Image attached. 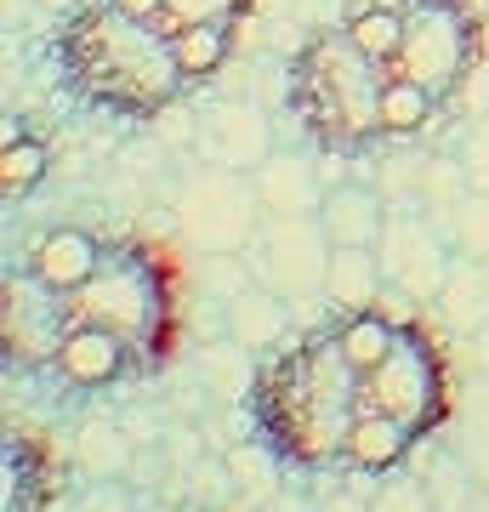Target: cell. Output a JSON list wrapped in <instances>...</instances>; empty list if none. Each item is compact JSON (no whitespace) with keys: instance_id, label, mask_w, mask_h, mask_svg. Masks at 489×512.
I'll return each mask as SVG.
<instances>
[{"instance_id":"cell-10","label":"cell","mask_w":489,"mask_h":512,"mask_svg":"<svg viewBox=\"0 0 489 512\" xmlns=\"http://www.w3.org/2000/svg\"><path fill=\"white\" fill-rule=\"evenodd\" d=\"M194 148L205 165H228V171H262V160L273 154V126L262 103L251 97H222L200 114L194 126Z\"/></svg>"},{"instance_id":"cell-2","label":"cell","mask_w":489,"mask_h":512,"mask_svg":"<svg viewBox=\"0 0 489 512\" xmlns=\"http://www.w3.org/2000/svg\"><path fill=\"white\" fill-rule=\"evenodd\" d=\"M57 57H63L69 86L86 103L109 114H131V120H148V114H160L165 103H177L188 92V74L177 63L171 35L160 23L120 12L114 0L80 12L57 40Z\"/></svg>"},{"instance_id":"cell-20","label":"cell","mask_w":489,"mask_h":512,"mask_svg":"<svg viewBox=\"0 0 489 512\" xmlns=\"http://www.w3.org/2000/svg\"><path fill=\"white\" fill-rule=\"evenodd\" d=\"M455 456L478 490H489V382L478 376V393L455 410Z\"/></svg>"},{"instance_id":"cell-11","label":"cell","mask_w":489,"mask_h":512,"mask_svg":"<svg viewBox=\"0 0 489 512\" xmlns=\"http://www.w3.org/2000/svg\"><path fill=\"white\" fill-rule=\"evenodd\" d=\"M52 365L69 387H109L137 365V348L120 342L114 330L86 325V319H63V336L52 348Z\"/></svg>"},{"instance_id":"cell-14","label":"cell","mask_w":489,"mask_h":512,"mask_svg":"<svg viewBox=\"0 0 489 512\" xmlns=\"http://www.w3.org/2000/svg\"><path fill=\"white\" fill-rule=\"evenodd\" d=\"M427 313H433V319L450 330V336L472 342V336L489 325V262L455 256L450 274H444V285H438V296H433V308H427Z\"/></svg>"},{"instance_id":"cell-6","label":"cell","mask_w":489,"mask_h":512,"mask_svg":"<svg viewBox=\"0 0 489 512\" xmlns=\"http://www.w3.org/2000/svg\"><path fill=\"white\" fill-rule=\"evenodd\" d=\"M364 410H381V416L404 421L416 439L438 433L455 416V387H450L444 348L421 325L399 330L393 353L376 370H364Z\"/></svg>"},{"instance_id":"cell-13","label":"cell","mask_w":489,"mask_h":512,"mask_svg":"<svg viewBox=\"0 0 489 512\" xmlns=\"http://www.w3.org/2000/svg\"><path fill=\"white\" fill-rule=\"evenodd\" d=\"M251 177L268 217H319V205H325V183H319L313 160H302V154H279L273 148L262 160V171H251Z\"/></svg>"},{"instance_id":"cell-9","label":"cell","mask_w":489,"mask_h":512,"mask_svg":"<svg viewBox=\"0 0 489 512\" xmlns=\"http://www.w3.org/2000/svg\"><path fill=\"white\" fill-rule=\"evenodd\" d=\"M376 262H381V279H387V291L410 296V302H421V308H433L438 285H444V274H450L455 262V245L450 234H444V222L433 217V211H416V205H393V217H387V228H381L376 239Z\"/></svg>"},{"instance_id":"cell-5","label":"cell","mask_w":489,"mask_h":512,"mask_svg":"<svg viewBox=\"0 0 489 512\" xmlns=\"http://www.w3.org/2000/svg\"><path fill=\"white\" fill-rule=\"evenodd\" d=\"M63 319L103 325L137 353H154L165 342V319H171V274L143 245H103L97 274L74 296H63Z\"/></svg>"},{"instance_id":"cell-7","label":"cell","mask_w":489,"mask_h":512,"mask_svg":"<svg viewBox=\"0 0 489 512\" xmlns=\"http://www.w3.org/2000/svg\"><path fill=\"white\" fill-rule=\"evenodd\" d=\"M177 228L188 234V245H200L211 256H245L256 228H262V194H256L251 171H228V165H205L188 171L177 188Z\"/></svg>"},{"instance_id":"cell-12","label":"cell","mask_w":489,"mask_h":512,"mask_svg":"<svg viewBox=\"0 0 489 512\" xmlns=\"http://www.w3.org/2000/svg\"><path fill=\"white\" fill-rule=\"evenodd\" d=\"M103 262V245L86 234V228H52L40 234V245L29 251V279H35L46 296H74L97 274Z\"/></svg>"},{"instance_id":"cell-27","label":"cell","mask_w":489,"mask_h":512,"mask_svg":"<svg viewBox=\"0 0 489 512\" xmlns=\"http://www.w3.org/2000/svg\"><path fill=\"white\" fill-rule=\"evenodd\" d=\"M319 512H370V501H364V495L336 490V495H325V501H319Z\"/></svg>"},{"instance_id":"cell-26","label":"cell","mask_w":489,"mask_h":512,"mask_svg":"<svg viewBox=\"0 0 489 512\" xmlns=\"http://www.w3.org/2000/svg\"><path fill=\"white\" fill-rule=\"evenodd\" d=\"M370 512H438V507H433V495L421 490V484L393 478V484H381V490L370 495Z\"/></svg>"},{"instance_id":"cell-24","label":"cell","mask_w":489,"mask_h":512,"mask_svg":"<svg viewBox=\"0 0 489 512\" xmlns=\"http://www.w3.org/2000/svg\"><path fill=\"white\" fill-rule=\"evenodd\" d=\"M40 177H46V148L35 137H6V154H0V188H6V200L29 194Z\"/></svg>"},{"instance_id":"cell-22","label":"cell","mask_w":489,"mask_h":512,"mask_svg":"<svg viewBox=\"0 0 489 512\" xmlns=\"http://www.w3.org/2000/svg\"><path fill=\"white\" fill-rule=\"evenodd\" d=\"M171 46H177V63H182V74H188V86H194V80H205L211 69H222V57H228V46H234V29H222V23L177 29Z\"/></svg>"},{"instance_id":"cell-31","label":"cell","mask_w":489,"mask_h":512,"mask_svg":"<svg viewBox=\"0 0 489 512\" xmlns=\"http://www.w3.org/2000/svg\"><path fill=\"white\" fill-rule=\"evenodd\" d=\"M353 6H359V0H353Z\"/></svg>"},{"instance_id":"cell-17","label":"cell","mask_w":489,"mask_h":512,"mask_svg":"<svg viewBox=\"0 0 489 512\" xmlns=\"http://www.w3.org/2000/svg\"><path fill=\"white\" fill-rule=\"evenodd\" d=\"M228 330H234L239 348H251V353L285 348L290 342V302L262 291V285H251V291H239L228 302Z\"/></svg>"},{"instance_id":"cell-8","label":"cell","mask_w":489,"mask_h":512,"mask_svg":"<svg viewBox=\"0 0 489 512\" xmlns=\"http://www.w3.org/2000/svg\"><path fill=\"white\" fill-rule=\"evenodd\" d=\"M330 256H336V239L325 234L319 217H262L245 251V268L262 291L285 296V302H313L325 296Z\"/></svg>"},{"instance_id":"cell-4","label":"cell","mask_w":489,"mask_h":512,"mask_svg":"<svg viewBox=\"0 0 489 512\" xmlns=\"http://www.w3.org/2000/svg\"><path fill=\"white\" fill-rule=\"evenodd\" d=\"M404 40L387 63V86H410L433 109H450L478 80L484 63V6L489 0H399Z\"/></svg>"},{"instance_id":"cell-28","label":"cell","mask_w":489,"mask_h":512,"mask_svg":"<svg viewBox=\"0 0 489 512\" xmlns=\"http://www.w3.org/2000/svg\"><path fill=\"white\" fill-rule=\"evenodd\" d=\"M120 12H131V18H143V23H160V12H165V0H114Z\"/></svg>"},{"instance_id":"cell-30","label":"cell","mask_w":489,"mask_h":512,"mask_svg":"<svg viewBox=\"0 0 489 512\" xmlns=\"http://www.w3.org/2000/svg\"><path fill=\"white\" fill-rule=\"evenodd\" d=\"M40 6H52V12H69V6H80V0H40Z\"/></svg>"},{"instance_id":"cell-15","label":"cell","mask_w":489,"mask_h":512,"mask_svg":"<svg viewBox=\"0 0 489 512\" xmlns=\"http://www.w3.org/2000/svg\"><path fill=\"white\" fill-rule=\"evenodd\" d=\"M387 217H393V205L376 183H330L325 205H319V222L336 245H376Z\"/></svg>"},{"instance_id":"cell-25","label":"cell","mask_w":489,"mask_h":512,"mask_svg":"<svg viewBox=\"0 0 489 512\" xmlns=\"http://www.w3.org/2000/svg\"><path fill=\"white\" fill-rule=\"evenodd\" d=\"M455 165H461L467 188H489V109L467 120L461 143H455Z\"/></svg>"},{"instance_id":"cell-16","label":"cell","mask_w":489,"mask_h":512,"mask_svg":"<svg viewBox=\"0 0 489 512\" xmlns=\"http://www.w3.org/2000/svg\"><path fill=\"white\" fill-rule=\"evenodd\" d=\"M387 279H381V262H376V245H336L330 256V279H325V302L336 313H359V308H376Z\"/></svg>"},{"instance_id":"cell-3","label":"cell","mask_w":489,"mask_h":512,"mask_svg":"<svg viewBox=\"0 0 489 512\" xmlns=\"http://www.w3.org/2000/svg\"><path fill=\"white\" fill-rule=\"evenodd\" d=\"M290 109L319 148L359 154L387 137V69L347 29H319L290 63Z\"/></svg>"},{"instance_id":"cell-1","label":"cell","mask_w":489,"mask_h":512,"mask_svg":"<svg viewBox=\"0 0 489 512\" xmlns=\"http://www.w3.org/2000/svg\"><path fill=\"white\" fill-rule=\"evenodd\" d=\"M256 433L290 467H336L364 416V376L336 342V325L273 348L251 387Z\"/></svg>"},{"instance_id":"cell-21","label":"cell","mask_w":489,"mask_h":512,"mask_svg":"<svg viewBox=\"0 0 489 512\" xmlns=\"http://www.w3.org/2000/svg\"><path fill=\"white\" fill-rule=\"evenodd\" d=\"M438 222H444L455 256L489 262V188H467V194H461V200H455Z\"/></svg>"},{"instance_id":"cell-18","label":"cell","mask_w":489,"mask_h":512,"mask_svg":"<svg viewBox=\"0 0 489 512\" xmlns=\"http://www.w3.org/2000/svg\"><path fill=\"white\" fill-rule=\"evenodd\" d=\"M410 444H416V433L404 421L381 416V410H364L359 427H353V439H347L342 467H353V473H393V467H404Z\"/></svg>"},{"instance_id":"cell-29","label":"cell","mask_w":489,"mask_h":512,"mask_svg":"<svg viewBox=\"0 0 489 512\" xmlns=\"http://www.w3.org/2000/svg\"><path fill=\"white\" fill-rule=\"evenodd\" d=\"M467 353H472V370H478V376L489 382V325H484V330H478V336L467 342Z\"/></svg>"},{"instance_id":"cell-23","label":"cell","mask_w":489,"mask_h":512,"mask_svg":"<svg viewBox=\"0 0 489 512\" xmlns=\"http://www.w3.org/2000/svg\"><path fill=\"white\" fill-rule=\"evenodd\" d=\"M245 6H251V0H165L160 29L165 35H177V29H205V23L234 29V23L245 18Z\"/></svg>"},{"instance_id":"cell-19","label":"cell","mask_w":489,"mask_h":512,"mask_svg":"<svg viewBox=\"0 0 489 512\" xmlns=\"http://www.w3.org/2000/svg\"><path fill=\"white\" fill-rule=\"evenodd\" d=\"M347 35H353V46H359L364 57H376L381 69L399 57V40H404V6L399 0H359L353 12H347L342 23Z\"/></svg>"}]
</instances>
